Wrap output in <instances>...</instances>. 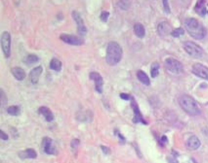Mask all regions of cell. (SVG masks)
Instances as JSON below:
<instances>
[{"instance_id":"cell-37","label":"cell","mask_w":208,"mask_h":163,"mask_svg":"<svg viewBox=\"0 0 208 163\" xmlns=\"http://www.w3.org/2000/svg\"><path fill=\"white\" fill-rule=\"evenodd\" d=\"M207 14H208V11H207Z\"/></svg>"},{"instance_id":"cell-28","label":"cell","mask_w":208,"mask_h":163,"mask_svg":"<svg viewBox=\"0 0 208 163\" xmlns=\"http://www.w3.org/2000/svg\"><path fill=\"white\" fill-rule=\"evenodd\" d=\"M129 2L130 1H119L118 4H119V7L121 9L126 10L129 7H130V3Z\"/></svg>"},{"instance_id":"cell-5","label":"cell","mask_w":208,"mask_h":163,"mask_svg":"<svg viewBox=\"0 0 208 163\" xmlns=\"http://www.w3.org/2000/svg\"><path fill=\"white\" fill-rule=\"evenodd\" d=\"M164 65L166 70L173 74H179L183 71V65L175 59L172 57L166 59Z\"/></svg>"},{"instance_id":"cell-10","label":"cell","mask_w":208,"mask_h":163,"mask_svg":"<svg viewBox=\"0 0 208 163\" xmlns=\"http://www.w3.org/2000/svg\"><path fill=\"white\" fill-rule=\"evenodd\" d=\"M192 71L196 76L208 80V68L205 65L196 63L192 66Z\"/></svg>"},{"instance_id":"cell-23","label":"cell","mask_w":208,"mask_h":163,"mask_svg":"<svg viewBox=\"0 0 208 163\" xmlns=\"http://www.w3.org/2000/svg\"><path fill=\"white\" fill-rule=\"evenodd\" d=\"M39 59L38 56L35 54H30L25 57L24 60V62L26 65H32L37 63Z\"/></svg>"},{"instance_id":"cell-31","label":"cell","mask_w":208,"mask_h":163,"mask_svg":"<svg viewBox=\"0 0 208 163\" xmlns=\"http://www.w3.org/2000/svg\"><path fill=\"white\" fill-rule=\"evenodd\" d=\"M80 140L78 139H73L71 142V147L72 148H75L76 147H78V146L79 145V144H80Z\"/></svg>"},{"instance_id":"cell-21","label":"cell","mask_w":208,"mask_h":163,"mask_svg":"<svg viewBox=\"0 0 208 163\" xmlns=\"http://www.w3.org/2000/svg\"><path fill=\"white\" fill-rule=\"evenodd\" d=\"M134 32L139 38H143L145 35V29L144 26L140 23H136L134 26Z\"/></svg>"},{"instance_id":"cell-17","label":"cell","mask_w":208,"mask_h":163,"mask_svg":"<svg viewBox=\"0 0 208 163\" xmlns=\"http://www.w3.org/2000/svg\"><path fill=\"white\" fill-rule=\"evenodd\" d=\"M19 156L22 159H35L37 158V154L36 151L33 149H27L25 150L20 151L19 153Z\"/></svg>"},{"instance_id":"cell-6","label":"cell","mask_w":208,"mask_h":163,"mask_svg":"<svg viewBox=\"0 0 208 163\" xmlns=\"http://www.w3.org/2000/svg\"><path fill=\"white\" fill-rule=\"evenodd\" d=\"M1 44L3 54L6 58L10 56V46H11V36L8 31H4L2 33L1 37Z\"/></svg>"},{"instance_id":"cell-24","label":"cell","mask_w":208,"mask_h":163,"mask_svg":"<svg viewBox=\"0 0 208 163\" xmlns=\"http://www.w3.org/2000/svg\"><path fill=\"white\" fill-rule=\"evenodd\" d=\"M160 68L159 64L157 62L153 63L151 66V76L153 78L156 77L159 75V70Z\"/></svg>"},{"instance_id":"cell-26","label":"cell","mask_w":208,"mask_h":163,"mask_svg":"<svg viewBox=\"0 0 208 163\" xmlns=\"http://www.w3.org/2000/svg\"><path fill=\"white\" fill-rule=\"evenodd\" d=\"M184 31L182 27H179L177 28V29H175L174 31H172L171 35L175 38H178L181 35H184Z\"/></svg>"},{"instance_id":"cell-20","label":"cell","mask_w":208,"mask_h":163,"mask_svg":"<svg viewBox=\"0 0 208 163\" xmlns=\"http://www.w3.org/2000/svg\"><path fill=\"white\" fill-rule=\"evenodd\" d=\"M137 77L139 81L142 83L143 85L147 86L150 85V80L149 78V77L143 71L139 70L137 72Z\"/></svg>"},{"instance_id":"cell-1","label":"cell","mask_w":208,"mask_h":163,"mask_svg":"<svg viewBox=\"0 0 208 163\" xmlns=\"http://www.w3.org/2000/svg\"><path fill=\"white\" fill-rule=\"evenodd\" d=\"M184 26L189 35L195 40H201L206 35V29L200 22L195 18L185 20Z\"/></svg>"},{"instance_id":"cell-22","label":"cell","mask_w":208,"mask_h":163,"mask_svg":"<svg viewBox=\"0 0 208 163\" xmlns=\"http://www.w3.org/2000/svg\"><path fill=\"white\" fill-rule=\"evenodd\" d=\"M62 63L57 58H53L49 63V68L51 70L56 72H59L62 70Z\"/></svg>"},{"instance_id":"cell-4","label":"cell","mask_w":208,"mask_h":163,"mask_svg":"<svg viewBox=\"0 0 208 163\" xmlns=\"http://www.w3.org/2000/svg\"><path fill=\"white\" fill-rule=\"evenodd\" d=\"M185 51L189 55L195 58H200L203 54V49L195 43L187 41L183 43V46Z\"/></svg>"},{"instance_id":"cell-19","label":"cell","mask_w":208,"mask_h":163,"mask_svg":"<svg viewBox=\"0 0 208 163\" xmlns=\"http://www.w3.org/2000/svg\"><path fill=\"white\" fill-rule=\"evenodd\" d=\"M195 10L196 14H198L200 16H205L207 11L205 5V1H198L196 2Z\"/></svg>"},{"instance_id":"cell-7","label":"cell","mask_w":208,"mask_h":163,"mask_svg":"<svg viewBox=\"0 0 208 163\" xmlns=\"http://www.w3.org/2000/svg\"><path fill=\"white\" fill-rule=\"evenodd\" d=\"M60 39L64 42L73 46H81L84 43V40L81 37L75 35L62 33Z\"/></svg>"},{"instance_id":"cell-11","label":"cell","mask_w":208,"mask_h":163,"mask_svg":"<svg viewBox=\"0 0 208 163\" xmlns=\"http://www.w3.org/2000/svg\"><path fill=\"white\" fill-rule=\"evenodd\" d=\"M131 107L133 110L134 113V116L133 117V122L134 123H144V124L147 123V122H145V121L142 117L141 113H140L136 101L135 100V99L133 98H131Z\"/></svg>"},{"instance_id":"cell-3","label":"cell","mask_w":208,"mask_h":163,"mask_svg":"<svg viewBox=\"0 0 208 163\" xmlns=\"http://www.w3.org/2000/svg\"><path fill=\"white\" fill-rule=\"evenodd\" d=\"M179 104L182 109L191 116L200 115L201 111L197 102L189 95L184 94L179 98Z\"/></svg>"},{"instance_id":"cell-13","label":"cell","mask_w":208,"mask_h":163,"mask_svg":"<svg viewBox=\"0 0 208 163\" xmlns=\"http://www.w3.org/2000/svg\"><path fill=\"white\" fill-rule=\"evenodd\" d=\"M157 31H158L159 34L162 36L164 37L166 36L170 33H172V27L167 22H162L159 23L157 26Z\"/></svg>"},{"instance_id":"cell-32","label":"cell","mask_w":208,"mask_h":163,"mask_svg":"<svg viewBox=\"0 0 208 163\" xmlns=\"http://www.w3.org/2000/svg\"><path fill=\"white\" fill-rule=\"evenodd\" d=\"M101 148H102V150L103 151V152L105 154V155H109L111 152L110 148L106 147V146L104 145H101Z\"/></svg>"},{"instance_id":"cell-12","label":"cell","mask_w":208,"mask_h":163,"mask_svg":"<svg viewBox=\"0 0 208 163\" xmlns=\"http://www.w3.org/2000/svg\"><path fill=\"white\" fill-rule=\"evenodd\" d=\"M53 140L51 138L49 137H45L43 138L42 145L44 151L48 155H54L57 151L56 149L52 145Z\"/></svg>"},{"instance_id":"cell-15","label":"cell","mask_w":208,"mask_h":163,"mask_svg":"<svg viewBox=\"0 0 208 163\" xmlns=\"http://www.w3.org/2000/svg\"><path fill=\"white\" fill-rule=\"evenodd\" d=\"M38 114L44 116L45 118V120L48 122H52L54 119V116L53 112L49 108L47 107V106H41V107L38 109Z\"/></svg>"},{"instance_id":"cell-33","label":"cell","mask_w":208,"mask_h":163,"mask_svg":"<svg viewBox=\"0 0 208 163\" xmlns=\"http://www.w3.org/2000/svg\"><path fill=\"white\" fill-rule=\"evenodd\" d=\"M120 96L121 99L125 100H130L131 99L130 95H129V94H128L126 93H121L120 94Z\"/></svg>"},{"instance_id":"cell-18","label":"cell","mask_w":208,"mask_h":163,"mask_svg":"<svg viewBox=\"0 0 208 163\" xmlns=\"http://www.w3.org/2000/svg\"><path fill=\"white\" fill-rule=\"evenodd\" d=\"M10 71L13 76L18 80H23L26 77L25 70L20 67H14L11 69Z\"/></svg>"},{"instance_id":"cell-8","label":"cell","mask_w":208,"mask_h":163,"mask_svg":"<svg viewBox=\"0 0 208 163\" xmlns=\"http://www.w3.org/2000/svg\"><path fill=\"white\" fill-rule=\"evenodd\" d=\"M72 17L76 21V23L77 25V31L79 34H80L81 36L86 35L87 30L80 13H78L75 10L73 11Z\"/></svg>"},{"instance_id":"cell-14","label":"cell","mask_w":208,"mask_h":163,"mask_svg":"<svg viewBox=\"0 0 208 163\" xmlns=\"http://www.w3.org/2000/svg\"><path fill=\"white\" fill-rule=\"evenodd\" d=\"M42 72H43V68L42 66H37L31 71L30 77L31 82H32V84H34V85L37 83L39 77H40L41 75L42 74Z\"/></svg>"},{"instance_id":"cell-29","label":"cell","mask_w":208,"mask_h":163,"mask_svg":"<svg viewBox=\"0 0 208 163\" xmlns=\"http://www.w3.org/2000/svg\"><path fill=\"white\" fill-rule=\"evenodd\" d=\"M0 95H1V105H5L7 104L8 100H7V98L6 95H5L4 92L3 91V90L2 89H1V92H0Z\"/></svg>"},{"instance_id":"cell-36","label":"cell","mask_w":208,"mask_h":163,"mask_svg":"<svg viewBox=\"0 0 208 163\" xmlns=\"http://www.w3.org/2000/svg\"><path fill=\"white\" fill-rule=\"evenodd\" d=\"M118 136H119V138H120V140H122V141L123 142V141H125V138L124 137H123V135H122V134H120V133H118Z\"/></svg>"},{"instance_id":"cell-25","label":"cell","mask_w":208,"mask_h":163,"mask_svg":"<svg viewBox=\"0 0 208 163\" xmlns=\"http://www.w3.org/2000/svg\"><path fill=\"white\" fill-rule=\"evenodd\" d=\"M8 113L11 116H18L20 113V109L18 106H10L7 109Z\"/></svg>"},{"instance_id":"cell-30","label":"cell","mask_w":208,"mask_h":163,"mask_svg":"<svg viewBox=\"0 0 208 163\" xmlns=\"http://www.w3.org/2000/svg\"><path fill=\"white\" fill-rule=\"evenodd\" d=\"M163 5H164V9L166 14H168L170 13V9L169 8V4L167 1H163Z\"/></svg>"},{"instance_id":"cell-16","label":"cell","mask_w":208,"mask_h":163,"mask_svg":"<svg viewBox=\"0 0 208 163\" xmlns=\"http://www.w3.org/2000/svg\"><path fill=\"white\" fill-rule=\"evenodd\" d=\"M201 145V142L200 139L196 136H190L187 142V148L190 150H197Z\"/></svg>"},{"instance_id":"cell-9","label":"cell","mask_w":208,"mask_h":163,"mask_svg":"<svg viewBox=\"0 0 208 163\" xmlns=\"http://www.w3.org/2000/svg\"><path fill=\"white\" fill-rule=\"evenodd\" d=\"M89 77L91 80H93L95 82V88L98 93L102 94L103 91V85L104 81L102 76L100 75V73L93 71L90 72Z\"/></svg>"},{"instance_id":"cell-27","label":"cell","mask_w":208,"mask_h":163,"mask_svg":"<svg viewBox=\"0 0 208 163\" xmlns=\"http://www.w3.org/2000/svg\"><path fill=\"white\" fill-rule=\"evenodd\" d=\"M109 15H110V13L108 12V11H106V10L102 11V13H101V14H100V16L101 21L106 23V22L108 21Z\"/></svg>"},{"instance_id":"cell-34","label":"cell","mask_w":208,"mask_h":163,"mask_svg":"<svg viewBox=\"0 0 208 163\" xmlns=\"http://www.w3.org/2000/svg\"><path fill=\"white\" fill-rule=\"evenodd\" d=\"M0 138H1V139L2 140H6L9 138L8 134L5 133H4L3 130H1V133H0Z\"/></svg>"},{"instance_id":"cell-35","label":"cell","mask_w":208,"mask_h":163,"mask_svg":"<svg viewBox=\"0 0 208 163\" xmlns=\"http://www.w3.org/2000/svg\"><path fill=\"white\" fill-rule=\"evenodd\" d=\"M168 162L169 163H179L178 160L175 158H169L168 160Z\"/></svg>"},{"instance_id":"cell-2","label":"cell","mask_w":208,"mask_h":163,"mask_svg":"<svg viewBox=\"0 0 208 163\" xmlns=\"http://www.w3.org/2000/svg\"><path fill=\"white\" fill-rule=\"evenodd\" d=\"M123 55V50L120 44L116 42H111L106 49V61L110 66L119 63Z\"/></svg>"}]
</instances>
